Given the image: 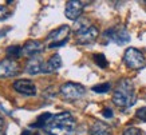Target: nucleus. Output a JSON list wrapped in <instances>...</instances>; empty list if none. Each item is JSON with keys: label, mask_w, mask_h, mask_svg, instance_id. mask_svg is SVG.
<instances>
[{"label": "nucleus", "mask_w": 146, "mask_h": 135, "mask_svg": "<svg viewBox=\"0 0 146 135\" xmlns=\"http://www.w3.org/2000/svg\"><path fill=\"white\" fill-rule=\"evenodd\" d=\"M76 122L70 113H60L51 118L43 130L48 135H72Z\"/></svg>", "instance_id": "1"}, {"label": "nucleus", "mask_w": 146, "mask_h": 135, "mask_svg": "<svg viewBox=\"0 0 146 135\" xmlns=\"http://www.w3.org/2000/svg\"><path fill=\"white\" fill-rule=\"evenodd\" d=\"M137 95L134 90V84L129 79H121L113 94V102L121 109H129L135 103Z\"/></svg>", "instance_id": "2"}, {"label": "nucleus", "mask_w": 146, "mask_h": 135, "mask_svg": "<svg viewBox=\"0 0 146 135\" xmlns=\"http://www.w3.org/2000/svg\"><path fill=\"white\" fill-rule=\"evenodd\" d=\"M70 35V27L68 26H60L59 28L54 30L51 34H48L46 39V46L47 48H58L62 47L67 43Z\"/></svg>", "instance_id": "3"}, {"label": "nucleus", "mask_w": 146, "mask_h": 135, "mask_svg": "<svg viewBox=\"0 0 146 135\" xmlns=\"http://www.w3.org/2000/svg\"><path fill=\"white\" fill-rule=\"evenodd\" d=\"M123 62L130 70H141L146 66V59L143 54L134 47H130L125 51Z\"/></svg>", "instance_id": "4"}, {"label": "nucleus", "mask_w": 146, "mask_h": 135, "mask_svg": "<svg viewBox=\"0 0 146 135\" xmlns=\"http://www.w3.org/2000/svg\"><path fill=\"white\" fill-rule=\"evenodd\" d=\"M103 38L107 42H113V43L118 44V46H123V44L130 42V34L127 32V30L125 27L117 26V27H111L109 30L105 31Z\"/></svg>", "instance_id": "5"}, {"label": "nucleus", "mask_w": 146, "mask_h": 135, "mask_svg": "<svg viewBox=\"0 0 146 135\" xmlns=\"http://www.w3.org/2000/svg\"><path fill=\"white\" fill-rule=\"evenodd\" d=\"M60 94L67 100H78L86 94V88L79 83H64L60 86Z\"/></svg>", "instance_id": "6"}, {"label": "nucleus", "mask_w": 146, "mask_h": 135, "mask_svg": "<svg viewBox=\"0 0 146 135\" xmlns=\"http://www.w3.org/2000/svg\"><path fill=\"white\" fill-rule=\"evenodd\" d=\"M98 35H99V31H98L97 27H84V28L75 32V42L78 44H82V46L83 44H91L97 40Z\"/></svg>", "instance_id": "7"}, {"label": "nucleus", "mask_w": 146, "mask_h": 135, "mask_svg": "<svg viewBox=\"0 0 146 135\" xmlns=\"http://www.w3.org/2000/svg\"><path fill=\"white\" fill-rule=\"evenodd\" d=\"M20 72V66L13 59H4L0 62V78H12Z\"/></svg>", "instance_id": "8"}, {"label": "nucleus", "mask_w": 146, "mask_h": 135, "mask_svg": "<svg viewBox=\"0 0 146 135\" xmlns=\"http://www.w3.org/2000/svg\"><path fill=\"white\" fill-rule=\"evenodd\" d=\"M84 5L82 1H78V0H70L66 3V8H64V15H66L67 19L70 20H78L80 19L82 13H83Z\"/></svg>", "instance_id": "9"}, {"label": "nucleus", "mask_w": 146, "mask_h": 135, "mask_svg": "<svg viewBox=\"0 0 146 135\" xmlns=\"http://www.w3.org/2000/svg\"><path fill=\"white\" fill-rule=\"evenodd\" d=\"M13 88L15 91H18L19 94H23L26 96H34L36 95V86L34 84L32 80L28 79H20L13 83Z\"/></svg>", "instance_id": "10"}, {"label": "nucleus", "mask_w": 146, "mask_h": 135, "mask_svg": "<svg viewBox=\"0 0 146 135\" xmlns=\"http://www.w3.org/2000/svg\"><path fill=\"white\" fill-rule=\"evenodd\" d=\"M44 50V44L39 40H28L22 47V55L28 58H36L42 51Z\"/></svg>", "instance_id": "11"}, {"label": "nucleus", "mask_w": 146, "mask_h": 135, "mask_svg": "<svg viewBox=\"0 0 146 135\" xmlns=\"http://www.w3.org/2000/svg\"><path fill=\"white\" fill-rule=\"evenodd\" d=\"M62 67V58L59 54H55L48 59L47 63H43V68H42V72L43 74H51L54 71L59 70Z\"/></svg>", "instance_id": "12"}, {"label": "nucleus", "mask_w": 146, "mask_h": 135, "mask_svg": "<svg viewBox=\"0 0 146 135\" xmlns=\"http://www.w3.org/2000/svg\"><path fill=\"white\" fill-rule=\"evenodd\" d=\"M42 68H43V62L38 58H31L26 64V72L30 75L39 74V72H42Z\"/></svg>", "instance_id": "13"}, {"label": "nucleus", "mask_w": 146, "mask_h": 135, "mask_svg": "<svg viewBox=\"0 0 146 135\" xmlns=\"http://www.w3.org/2000/svg\"><path fill=\"white\" fill-rule=\"evenodd\" d=\"M90 135H113L109 124L103 122H95L90 128Z\"/></svg>", "instance_id": "14"}, {"label": "nucleus", "mask_w": 146, "mask_h": 135, "mask_svg": "<svg viewBox=\"0 0 146 135\" xmlns=\"http://www.w3.org/2000/svg\"><path fill=\"white\" fill-rule=\"evenodd\" d=\"M54 115L51 113H44V114H42V115H39L38 116V119L35 120V123H32L31 127H43L47 124V123L51 120V118H52Z\"/></svg>", "instance_id": "15"}, {"label": "nucleus", "mask_w": 146, "mask_h": 135, "mask_svg": "<svg viewBox=\"0 0 146 135\" xmlns=\"http://www.w3.org/2000/svg\"><path fill=\"white\" fill-rule=\"evenodd\" d=\"M7 55H8L9 59H16L22 55V47H19V46H11V47L7 48Z\"/></svg>", "instance_id": "16"}, {"label": "nucleus", "mask_w": 146, "mask_h": 135, "mask_svg": "<svg viewBox=\"0 0 146 135\" xmlns=\"http://www.w3.org/2000/svg\"><path fill=\"white\" fill-rule=\"evenodd\" d=\"M94 62H95V64L98 67H101V68H106L107 66H109V62H107L106 56L103 55V54H95L93 56Z\"/></svg>", "instance_id": "17"}, {"label": "nucleus", "mask_w": 146, "mask_h": 135, "mask_svg": "<svg viewBox=\"0 0 146 135\" xmlns=\"http://www.w3.org/2000/svg\"><path fill=\"white\" fill-rule=\"evenodd\" d=\"M111 88L110 83H101V84H97L93 87V91L97 92V94H105V92H109Z\"/></svg>", "instance_id": "18"}, {"label": "nucleus", "mask_w": 146, "mask_h": 135, "mask_svg": "<svg viewBox=\"0 0 146 135\" xmlns=\"http://www.w3.org/2000/svg\"><path fill=\"white\" fill-rule=\"evenodd\" d=\"M123 135H145L143 131L137 128V127H129L123 131Z\"/></svg>", "instance_id": "19"}, {"label": "nucleus", "mask_w": 146, "mask_h": 135, "mask_svg": "<svg viewBox=\"0 0 146 135\" xmlns=\"http://www.w3.org/2000/svg\"><path fill=\"white\" fill-rule=\"evenodd\" d=\"M9 16H11V11L5 5H0V20H5Z\"/></svg>", "instance_id": "20"}, {"label": "nucleus", "mask_w": 146, "mask_h": 135, "mask_svg": "<svg viewBox=\"0 0 146 135\" xmlns=\"http://www.w3.org/2000/svg\"><path fill=\"white\" fill-rule=\"evenodd\" d=\"M135 116H137L138 119H141L142 122H146V107L138 109L137 113H135Z\"/></svg>", "instance_id": "21"}, {"label": "nucleus", "mask_w": 146, "mask_h": 135, "mask_svg": "<svg viewBox=\"0 0 146 135\" xmlns=\"http://www.w3.org/2000/svg\"><path fill=\"white\" fill-rule=\"evenodd\" d=\"M103 116L106 118H113V111L110 109H105L103 110Z\"/></svg>", "instance_id": "22"}, {"label": "nucleus", "mask_w": 146, "mask_h": 135, "mask_svg": "<svg viewBox=\"0 0 146 135\" xmlns=\"http://www.w3.org/2000/svg\"><path fill=\"white\" fill-rule=\"evenodd\" d=\"M22 135H39V134H38V132H30L28 130H26L22 132Z\"/></svg>", "instance_id": "23"}, {"label": "nucleus", "mask_w": 146, "mask_h": 135, "mask_svg": "<svg viewBox=\"0 0 146 135\" xmlns=\"http://www.w3.org/2000/svg\"><path fill=\"white\" fill-rule=\"evenodd\" d=\"M3 124H4V122H3V119H1V116H0V132H1V128H3Z\"/></svg>", "instance_id": "24"}, {"label": "nucleus", "mask_w": 146, "mask_h": 135, "mask_svg": "<svg viewBox=\"0 0 146 135\" xmlns=\"http://www.w3.org/2000/svg\"><path fill=\"white\" fill-rule=\"evenodd\" d=\"M0 135H5V134H3V132H0Z\"/></svg>", "instance_id": "25"}]
</instances>
